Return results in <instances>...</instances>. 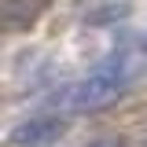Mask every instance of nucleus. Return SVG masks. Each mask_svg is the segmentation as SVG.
<instances>
[{
  "instance_id": "obj_1",
  "label": "nucleus",
  "mask_w": 147,
  "mask_h": 147,
  "mask_svg": "<svg viewBox=\"0 0 147 147\" xmlns=\"http://www.w3.org/2000/svg\"><path fill=\"white\" fill-rule=\"evenodd\" d=\"M136 55L132 52H118L110 55L107 63H99L88 77H81V81H74L66 88L55 96V103H63V107H74V110H96V107H107L114 103L125 85L132 81V74H136Z\"/></svg>"
},
{
  "instance_id": "obj_2",
  "label": "nucleus",
  "mask_w": 147,
  "mask_h": 147,
  "mask_svg": "<svg viewBox=\"0 0 147 147\" xmlns=\"http://www.w3.org/2000/svg\"><path fill=\"white\" fill-rule=\"evenodd\" d=\"M70 121L66 118H55V114H40V118H26L11 129V147H48L59 136H66Z\"/></svg>"
},
{
  "instance_id": "obj_3",
  "label": "nucleus",
  "mask_w": 147,
  "mask_h": 147,
  "mask_svg": "<svg viewBox=\"0 0 147 147\" xmlns=\"http://www.w3.org/2000/svg\"><path fill=\"white\" fill-rule=\"evenodd\" d=\"M48 11V0H0V22L7 33H26Z\"/></svg>"
},
{
  "instance_id": "obj_4",
  "label": "nucleus",
  "mask_w": 147,
  "mask_h": 147,
  "mask_svg": "<svg viewBox=\"0 0 147 147\" xmlns=\"http://www.w3.org/2000/svg\"><path fill=\"white\" fill-rule=\"evenodd\" d=\"M88 147H121V140H118V136H103V140H96V144H88Z\"/></svg>"
}]
</instances>
